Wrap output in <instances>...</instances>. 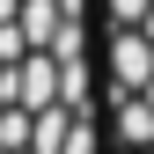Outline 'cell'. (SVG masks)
Returning a JSON list of instances; mask_svg holds the SVG:
<instances>
[{
    "mask_svg": "<svg viewBox=\"0 0 154 154\" xmlns=\"http://www.w3.org/2000/svg\"><path fill=\"white\" fill-rule=\"evenodd\" d=\"M0 154H103L95 0H0Z\"/></svg>",
    "mask_w": 154,
    "mask_h": 154,
    "instance_id": "1",
    "label": "cell"
},
{
    "mask_svg": "<svg viewBox=\"0 0 154 154\" xmlns=\"http://www.w3.org/2000/svg\"><path fill=\"white\" fill-rule=\"evenodd\" d=\"M103 22V154H154V0H95Z\"/></svg>",
    "mask_w": 154,
    "mask_h": 154,
    "instance_id": "2",
    "label": "cell"
}]
</instances>
